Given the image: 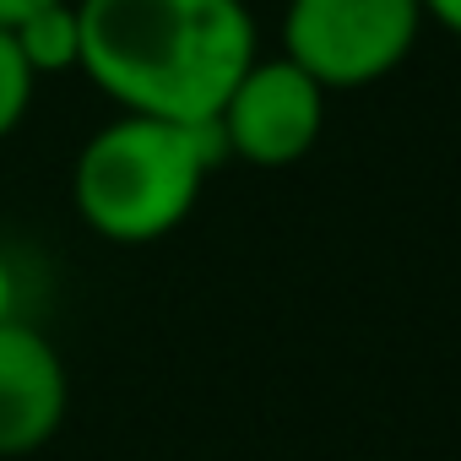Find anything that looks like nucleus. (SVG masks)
Instances as JSON below:
<instances>
[{
  "mask_svg": "<svg viewBox=\"0 0 461 461\" xmlns=\"http://www.w3.org/2000/svg\"><path fill=\"white\" fill-rule=\"evenodd\" d=\"M71 412V375L60 348L23 315L0 326V461L39 456Z\"/></svg>",
  "mask_w": 461,
  "mask_h": 461,
  "instance_id": "nucleus-5",
  "label": "nucleus"
},
{
  "mask_svg": "<svg viewBox=\"0 0 461 461\" xmlns=\"http://www.w3.org/2000/svg\"><path fill=\"white\" fill-rule=\"evenodd\" d=\"M217 125H168L120 114L93 131L71 163V206L109 245H152L195 212L222 163Z\"/></svg>",
  "mask_w": 461,
  "mask_h": 461,
  "instance_id": "nucleus-2",
  "label": "nucleus"
},
{
  "mask_svg": "<svg viewBox=\"0 0 461 461\" xmlns=\"http://www.w3.org/2000/svg\"><path fill=\"white\" fill-rule=\"evenodd\" d=\"M326 125V87L310 82L288 55H256V66L234 82L217 136L222 152L250 168H294L315 152Z\"/></svg>",
  "mask_w": 461,
  "mask_h": 461,
  "instance_id": "nucleus-4",
  "label": "nucleus"
},
{
  "mask_svg": "<svg viewBox=\"0 0 461 461\" xmlns=\"http://www.w3.org/2000/svg\"><path fill=\"white\" fill-rule=\"evenodd\" d=\"M423 17H429V23H439L445 33H456V39H461V0H423Z\"/></svg>",
  "mask_w": 461,
  "mask_h": 461,
  "instance_id": "nucleus-9",
  "label": "nucleus"
},
{
  "mask_svg": "<svg viewBox=\"0 0 461 461\" xmlns=\"http://www.w3.org/2000/svg\"><path fill=\"white\" fill-rule=\"evenodd\" d=\"M17 267L6 261V256H0V326H12L17 321Z\"/></svg>",
  "mask_w": 461,
  "mask_h": 461,
  "instance_id": "nucleus-8",
  "label": "nucleus"
},
{
  "mask_svg": "<svg viewBox=\"0 0 461 461\" xmlns=\"http://www.w3.org/2000/svg\"><path fill=\"white\" fill-rule=\"evenodd\" d=\"M423 23V0H288L283 55L326 93H353L402 71Z\"/></svg>",
  "mask_w": 461,
  "mask_h": 461,
  "instance_id": "nucleus-3",
  "label": "nucleus"
},
{
  "mask_svg": "<svg viewBox=\"0 0 461 461\" xmlns=\"http://www.w3.org/2000/svg\"><path fill=\"white\" fill-rule=\"evenodd\" d=\"M44 6H60V0H0V28H17L23 17H33Z\"/></svg>",
  "mask_w": 461,
  "mask_h": 461,
  "instance_id": "nucleus-10",
  "label": "nucleus"
},
{
  "mask_svg": "<svg viewBox=\"0 0 461 461\" xmlns=\"http://www.w3.org/2000/svg\"><path fill=\"white\" fill-rule=\"evenodd\" d=\"M23 60L33 77H66L82 71V17H77V0H60V6H44L33 17H23L12 28Z\"/></svg>",
  "mask_w": 461,
  "mask_h": 461,
  "instance_id": "nucleus-6",
  "label": "nucleus"
},
{
  "mask_svg": "<svg viewBox=\"0 0 461 461\" xmlns=\"http://www.w3.org/2000/svg\"><path fill=\"white\" fill-rule=\"evenodd\" d=\"M82 77L125 114L217 125L261 39L245 0H77Z\"/></svg>",
  "mask_w": 461,
  "mask_h": 461,
  "instance_id": "nucleus-1",
  "label": "nucleus"
},
{
  "mask_svg": "<svg viewBox=\"0 0 461 461\" xmlns=\"http://www.w3.org/2000/svg\"><path fill=\"white\" fill-rule=\"evenodd\" d=\"M33 87H39V77L28 71V60H23L12 28H0V141H6V136L28 120Z\"/></svg>",
  "mask_w": 461,
  "mask_h": 461,
  "instance_id": "nucleus-7",
  "label": "nucleus"
}]
</instances>
